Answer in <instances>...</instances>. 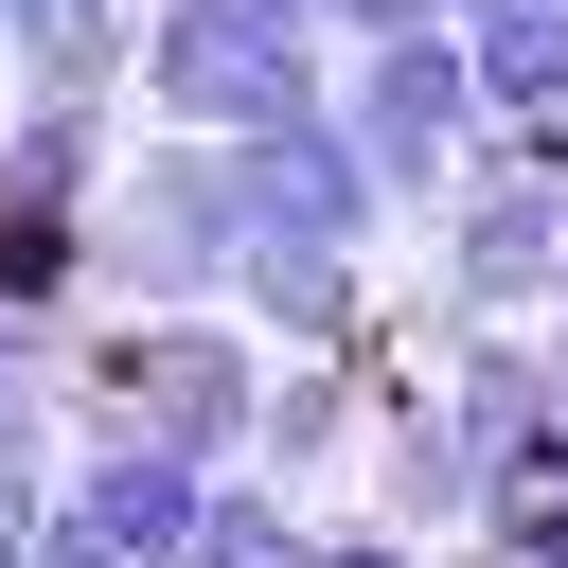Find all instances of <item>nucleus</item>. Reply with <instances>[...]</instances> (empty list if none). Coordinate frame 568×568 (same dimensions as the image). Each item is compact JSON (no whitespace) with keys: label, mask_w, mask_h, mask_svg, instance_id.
<instances>
[{"label":"nucleus","mask_w":568,"mask_h":568,"mask_svg":"<svg viewBox=\"0 0 568 568\" xmlns=\"http://www.w3.org/2000/svg\"><path fill=\"white\" fill-rule=\"evenodd\" d=\"M266 320L248 302H89L71 337V444L89 426H160L195 462H248V408H266Z\"/></svg>","instance_id":"nucleus-1"},{"label":"nucleus","mask_w":568,"mask_h":568,"mask_svg":"<svg viewBox=\"0 0 568 568\" xmlns=\"http://www.w3.org/2000/svg\"><path fill=\"white\" fill-rule=\"evenodd\" d=\"M248 266V160L213 124H142L89 213V302H231Z\"/></svg>","instance_id":"nucleus-2"},{"label":"nucleus","mask_w":568,"mask_h":568,"mask_svg":"<svg viewBox=\"0 0 568 568\" xmlns=\"http://www.w3.org/2000/svg\"><path fill=\"white\" fill-rule=\"evenodd\" d=\"M337 106H355V142H373V178H390V231H444L462 160L497 142V89H479V36H462V18H408V36H355V53H337Z\"/></svg>","instance_id":"nucleus-3"},{"label":"nucleus","mask_w":568,"mask_h":568,"mask_svg":"<svg viewBox=\"0 0 568 568\" xmlns=\"http://www.w3.org/2000/svg\"><path fill=\"white\" fill-rule=\"evenodd\" d=\"M284 106H337V36L320 18H248V0H160L142 18V124H284Z\"/></svg>","instance_id":"nucleus-4"},{"label":"nucleus","mask_w":568,"mask_h":568,"mask_svg":"<svg viewBox=\"0 0 568 568\" xmlns=\"http://www.w3.org/2000/svg\"><path fill=\"white\" fill-rule=\"evenodd\" d=\"M568 284V142H479L426 231V320H550Z\"/></svg>","instance_id":"nucleus-5"},{"label":"nucleus","mask_w":568,"mask_h":568,"mask_svg":"<svg viewBox=\"0 0 568 568\" xmlns=\"http://www.w3.org/2000/svg\"><path fill=\"white\" fill-rule=\"evenodd\" d=\"M231 160H248V231H337V248H408V231H390V178H373V142H355V106H284V124H248Z\"/></svg>","instance_id":"nucleus-6"},{"label":"nucleus","mask_w":568,"mask_h":568,"mask_svg":"<svg viewBox=\"0 0 568 568\" xmlns=\"http://www.w3.org/2000/svg\"><path fill=\"white\" fill-rule=\"evenodd\" d=\"M195 515H213V462H195V444H160V426H89V444H71V532H106V550L178 568V550H195Z\"/></svg>","instance_id":"nucleus-7"},{"label":"nucleus","mask_w":568,"mask_h":568,"mask_svg":"<svg viewBox=\"0 0 568 568\" xmlns=\"http://www.w3.org/2000/svg\"><path fill=\"white\" fill-rule=\"evenodd\" d=\"M373 408H390L373 337H355V355H266V408H248V462H284L302 497H337V479L373 462Z\"/></svg>","instance_id":"nucleus-8"},{"label":"nucleus","mask_w":568,"mask_h":568,"mask_svg":"<svg viewBox=\"0 0 568 568\" xmlns=\"http://www.w3.org/2000/svg\"><path fill=\"white\" fill-rule=\"evenodd\" d=\"M231 302H248L284 355H355V337H373V248H337V231H248Z\"/></svg>","instance_id":"nucleus-9"},{"label":"nucleus","mask_w":568,"mask_h":568,"mask_svg":"<svg viewBox=\"0 0 568 568\" xmlns=\"http://www.w3.org/2000/svg\"><path fill=\"white\" fill-rule=\"evenodd\" d=\"M0 89H142V0H0Z\"/></svg>","instance_id":"nucleus-10"},{"label":"nucleus","mask_w":568,"mask_h":568,"mask_svg":"<svg viewBox=\"0 0 568 568\" xmlns=\"http://www.w3.org/2000/svg\"><path fill=\"white\" fill-rule=\"evenodd\" d=\"M320 532H337V497H302L284 462H213V515L178 568H320Z\"/></svg>","instance_id":"nucleus-11"},{"label":"nucleus","mask_w":568,"mask_h":568,"mask_svg":"<svg viewBox=\"0 0 568 568\" xmlns=\"http://www.w3.org/2000/svg\"><path fill=\"white\" fill-rule=\"evenodd\" d=\"M479 89H497V142H568V0H479Z\"/></svg>","instance_id":"nucleus-12"},{"label":"nucleus","mask_w":568,"mask_h":568,"mask_svg":"<svg viewBox=\"0 0 568 568\" xmlns=\"http://www.w3.org/2000/svg\"><path fill=\"white\" fill-rule=\"evenodd\" d=\"M71 337H89V320H36V302H0V426H18V408H71Z\"/></svg>","instance_id":"nucleus-13"},{"label":"nucleus","mask_w":568,"mask_h":568,"mask_svg":"<svg viewBox=\"0 0 568 568\" xmlns=\"http://www.w3.org/2000/svg\"><path fill=\"white\" fill-rule=\"evenodd\" d=\"M320 568H444V550H426V532H390L373 497H337V532H320Z\"/></svg>","instance_id":"nucleus-14"},{"label":"nucleus","mask_w":568,"mask_h":568,"mask_svg":"<svg viewBox=\"0 0 568 568\" xmlns=\"http://www.w3.org/2000/svg\"><path fill=\"white\" fill-rule=\"evenodd\" d=\"M320 18H337V53H355V36H408V18H462V0H320Z\"/></svg>","instance_id":"nucleus-15"},{"label":"nucleus","mask_w":568,"mask_h":568,"mask_svg":"<svg viewBox=\"0 0 568 568\" xmlns=\"http://www.w3.org/2000/svg\"><path fill=\"white\" fill-rule=\"evenodd\" d=\"M36 568H142V550H106V532H71V515H53V550H36Z\"/></svg>","instance_id":"nucleus-16"},{"label":"nucleus","mask_w":568,"mask_h":568,"mask_svg":"<svg viewBox=\"0 0 568 568\" xmlns=\"http://www.w3.org/2000/svg\"><path fill=\"white\" fill-rule=\"evenodd\" d=\"M444 568H532V550L515 532H444Z\"/></svg>","instance_id":"nucleus-17"},{"label":"nucleus","mask_w":568,"mask_h":568,"mask_svg":"<svg viewBox=\"0 0 568 568\" xmlns=\"http://www.w3.org/2000/svg\"><path fill=\"white\" fill-rule=\"evenodd\" d=\"M532 568H568V532H550V550H532Z\"/></svg>","instance_id":"nucleus-18"},{"label":"nucleus","mask_w":568,"mask_h":568,"mask_svg":"<svg viewBox=\"0 0 568 568\" xmlns=\"http://www.w3.org/2000/svg\"><path fill=\"white\" fill-rule=\"evenodd\" d=\"M550 337H568V284H550Z\"/></svg>","instance_id":"nucleus-19"}]
</instances>
